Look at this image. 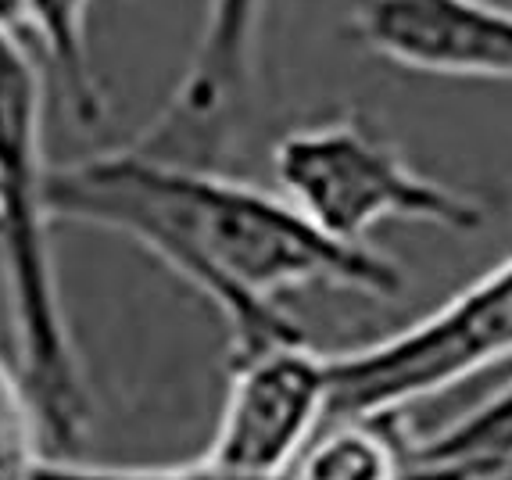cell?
Wrapping results in <instances>:
<instances>
[{
  "mask_svg": "<svg viewBox=\"0 0 512 480\" xmlns=\"http://www.w3.org/2000/svg\"><path fill=\"white\" fill-rule=\"evenodd\" d=\"M47 205L54 219L133 240L212 301L230 326V359L305 337L283 294L333 287L384 301L405 291L394 258L333 240L280 190L140 144L51 169Z\"/></svg>",
  "mask_w": 512,
  "mask_h": 480,
  "instance_id": "obj_1",
  "label": "cell"
},
{
  "mask_svg": "<svg viewBox=\"0 0 512 480\" xmlns=\"http://www.w3.org/2000/svg\"><path fill=\"white\" fill-rule=\"evenodd\" d=\"M43 101L47 86L36 58L15 29H0V262L18 373L43 430L58 445H72L86 427L90 398L54 273Z\"/></svg>",
  "mask_w": 512,
  "mask_h": 480,
  "instance_id": "obj_2",
  "label": "cell"
},
{
  "mask_svg": "<svg viewBox=\"0 0 512 480\" xmlns=\"http://www.w3.org/2000/svg\"><path fill=\"white\" fill-rule=\"evenodd\" d=\"M276 187L308 223L344 244H366L380 223H427L473 233L487 223L480 198L430 180L394 140L355 115L301 126L273 151Z\"/></svg>",
  "mask_w": 512,
  "mask_h": 480,
  "instance_id": "obj_3",
  "label": "cell"
},
{
  "mask_svg": "<svg viewBox=\"0 0 512 480\" xmlns=\"http://www.w3.org/2000/svg\"><path fill=\"white\" fill-rule=\"evenodd\" d=\"M505 359H512V255L398 334L326 355L330 416L405 412Z\"/></svg>",
  "mask_w": 512,
  "mask_h": 480,
  "instance_id": "obj_4",
  "label": "cell"
},
{
  "mask_svg": "<svg viewBox=\"0 0 512 480\" xmlns=\"http://www.w3.org/2000/svg\"><path fill=\"white\" fill-rule=\"evenodd\" d=\"M330 416V366L305 337L230 359L208 459L248 477H283Z\"/></svg>",
  "mask_w": 512,
  "mask_h": 480,
  "instance_id": "obj_5",
  "label": "cell"
},
{
  "mask_svg": "<svg viewBox=\"0 0 512 480\" xmlns=\"http://www.w3.org/2000/svg\"><path fill=\"white\" fill-rule=\"evenodd\" d=\"M265 4L269 0H208L187 76L169 108L137 140L140 147L180 162L215 165L248 101Z\"/></svg>",
  "mask_w": 512,
  "mask_h": 480,
  "instance_id": "obj_6",
  "label": "cell"
},
{
  "mask_svg": "<svg viewBox=\"0 0 512 480\" xmlns=\"http://www.w3.org/2000/svg\"><path fill=\"white\" fill-rule=\"evenodd\" d=\"M351 33L402 69L512 83V11L491 0H359Z\"/></svg>",
  "mask_w": 512,
  "mask_h": 480,
  "instance_id": "obj_7",
  "label": "cell"
},
{
  "mask_svg": "<svg viewBox=\"0 0 512 480\" xmlns=\"http://www.w3.org/2000/svg\"><path fill=\"white\" fill-rule=\"evenodd\" d=\"M416 455L405 412L330 416L283 473L287 480H394Z\"/></svg>",
  "mask_w": 512,
  "mask_h": 480,
  "instance_id": "obj_8",
  "label": "cell"
},
{
  "mask_svg": "<svg viewBox=\"0 0 512 480\" xmlns=\"http://www.w3.org/2000/svg\"><path fill=\"white\" fill-rule=\"evenodd\" d=\"M18 22L40 40L76 122L94 126L104 112L90 58V0H15Z\"/></svg>",
  "mask_w": 512,
  "mask_h": 480,
  "instance_id": "obj_9",
  "label": "cell"
},
{
  "mask_svg": "<svg viewBox=\"0 0 512 480\" xmlns=\"http://www.w3.org/2000/svg\"><path fill=\"white\" fill-rule=\"evenodd\" d=\"M47 434L18 366L0 359V480H36L47 463L40 438Z\"/></svg>",
  "mask_w": 512,
  "mask_h": 480,
  "instance_id": "obj_10",
  "label": "cell"
},
{
  "mask_svg": "<svg viewBox=\"0 0 512 480\" xmlns=\"http://www.w3.org/2000/svg\"><path fill=\"white\" fill-rule=\"evenodd\" d=\"M416 455L427 459H484L512 455V384L491 395L484 405L448 423L430 438L416 441Z\"/></svg>",
  "mask_w": 512,
  "mask_h": 480,
  "instance_id": "obj_11",
  "label": "cell"
},
{
  "mask_svg": "<svg viewBox=\"0 0 512 480\" xmlns=\"http://www.w3.org/2000/svg\"><path fill=\"white\" fill-rule=\"evenodd\" d=\"M36 480H287V477H248L233 473L226 466L212 463L208 455L194 463H172V466H65V463H43Z\"/></svg>",
  "mask_w": 512,
  "mask_h": 480,
  "instance_id": "obj_12",
  "label": "cell"
},
{
  "mask_svg": "<svg viewBox=\"0 0 512 480\" xmlns=\"http://www.w3.org/2000/svg\"><path fill=\"white\" fill-rule=\"evenodd\" d=\"M394 480H512V455H484V459L412 455V463Z\"/></svg>",
  "mask_w": 512,
  "mask_h": 480,
  "instance_id": "obj_13",
  "label": "cell"
},
{
  "mask_svg": "<svg viewBox=\"0 0 512 480\" xmlns=\"http://www.w3.org/2000/svg\"><path fill=\"white\" fill-rule=\"evenodd\" d=\"M0 29H18V8H15V0H0Z\"/></svg>",
  "mask_w": 512,
  "mask_h": 480,
  "instance_id": "obj_14",
  "label": "cell"
}]
</instances>
